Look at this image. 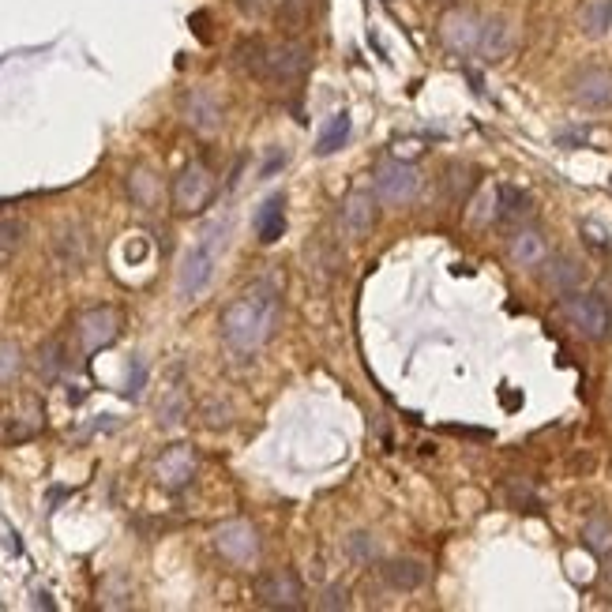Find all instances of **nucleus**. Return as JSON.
<instances>
[{
    "mask_svg": "<svg viewBox=\"0 0 612 612\" xmlns=\"http://www.w3.org/2000/svg\"><path fill=\"white\" fill-rule=\"evenodd\" d=\"M507 252H511L515 267L530 271V267H541V263L549 260V241H545V233L537 230V226H522V230H515Z\"/></svg>",
    "mask_w": 612,
    "mask_h": 612,
    "instance_id": "obj_16",
    "label": "nucleus"
},
{
    "mask_svg": "<svg viewBox=\"0 0 612 612\" xmlns=\"http://www.w3.org/2000/svg\"><path fill=\"white\" fill-rule=\"evenodd\" d=\"M380 575L391 590H398V594H414V590H421L425 579H429V567L421 564V560H414V556H398V560H387V564L380 567Z\"/></svg>",
    "mask_w": 612,
    "mask_h": 612,
    "instance_id": "obj_17",
    "label": "nucleus"
},
{
    "mask_svg": "<svg viewBox=\"0 0 612 612\" xmlns=\"http://www.w3.org/2000/svg\"><path fill=\"white\" fill-rule=\"evenodd\" d=\"M350 132H353L350 109H338V113H331V117L323 121V128H320V136H316V147H312V151L320 154V158H331V154H338L346 143H350Z\"/></svg>",
    "mask_w": 612,
    "mask_h": 612,
    "instance_id": "obj_22",
    "label": "nucleus"
},
{
    "mask_svg": "<svg viewBox=\"0 0 612 612\" xmlns=\"http://www.w3.org/2000/svg\"><path fill=\"white\" fill-rule=\"evenodd\" d=\"M237 12L248 19H260V16H271V0H233Z\"/></svg>",
    "mask_w": 612,
    "mask_h": 612,
    "instance_id": "obj_34",
    "label": "nucleus"
},
{
    "mask_svg": "<svg viewBox=\"0 0 612 612\" xmlns=\"http://www.w3.org/2000/svg\"><path fill=\"white\" fill-rule=\"evenodd\" d=\"M541 282H545L552 293L567 297V293H575L582 286V267L571 260V256H552V260L541 263Z\"/></svg>",
    "mask_w": 612,
    "mask_h": 612,
    "instance_id": "obj_19",
    "label": "nucleus"
},
{
    "mask_svg": "<svg viewBox=\"0 0 612 612\" xmlns=\"http://www.w3.org/2000/svg\"><path fill=\"white\" fill-rule=\"evenodd\" d=\"M76 338L83 353H98L106 350V346H113L121 338V316H117V308H106V305L87 308L76 320Z\"/></svg>",
    "mask_w": 612,
    "mask_h": 612,
    "instance_id": "obj_8",
    "label": "nucleus"
},
{
    "mask_svg": "<svg viewBox=\"0 0 612 612\" xmlns=\"http://www.w3.org/2000/svg\"><path fill=\"white\" fill-rule=\"evenodd\" d=\"M154 188H158V184H154V177L147 169H136V173H132V199H136L139 207H151Z\"/></svg>",
    "mask_w": 612,
    "mask_h": 612,
    "instance_id": "obj_30",
    "label": "nucleus"
},
{
    "mask_svg": "<svg viewBox=\"0 0 612 612\" xmlns=\"http://www.w3.org/2000/svg\"><path fill=\"white\" fill-rule=\"evenodd\" d=\"M582 545L594 552V556H612V522L594 515V519L582 526Z\"/></svg>",
    "mask_w": 612,
    "mask_h": 612,
    "instance_id": "obj_24",
    "label": "nucleus"
},
{
    "mask_svg": "<svg viewBox=\"0 0 612 612\" xmlns=\"http://www.w3.org/2000/svg\"><path fill=\"white\" fill-rule=\"evenodd\" d=\"M515 49V27L507 16H492L481 23V42H477V57L485 64H500Z\"/></svg>",
    "mask_w": 612,
    "mask_h": 612,
    "instance_id": "obj_15",
    "label": "nucleus"
},
{
    "mask_svg": "<svg viewBox=\"0 0 612 612\" xmlns=\"http://www.w3.org/2000/svg\"><path fill=\"white\" fill-rule=\"evenodd\" d=\"M338 222H342V233L350 241H365L372 226H376V196L372 192H350V196L342 199Z\"/></svg>",
    "mask_w": 612,
    "mask_h": 612,
    "instance_id": "obj_13",
    "label": "nucleus"
},
{
    "mask_svg": "<svg viewBox=\"0 0 612 612\" xmlns=\"http://www.w3.org/2000/svg\"><path fill=\"white\" fill-rule=\"evenodd\" d=\"M282 233H286V196L275 192V196L263 199L260 211H256V237H260V245H275Z\"/></svg>",
    "mask_w": 612,
    "mask_h": 612,
    "instance_id": "obj_21",
    "label": "nucleus"
},
{
    "mask_svg": "<svg viewBox=\"0 0 612 612\" xmlns=\"http://www.w3.org/2000/svg\"><path fill=\"white\" fill-rule=\"evenodd\" d=\"M346 556L357 560V564H372V560L380 556V545H376V537L372 534H350V541H346Z\"/></svg>",
    "mask_w": 612,
    "mask_h": 612,
    "instance_id": "obj_28",
    "label": "nucleus"
},
{
    "mask_svg": "<svg viewBox=\"0 0 612 612\" xmlns=\"http://www.w3.org/2000/svg\"><path fill=\"white\" fill-rule=\"evenodd\" d=\"M215 199V177L203 162H192L173 181V211L177 215H199Z\"/></svg>",
    "mask_w": 612,
    "mask_h": 612,
    "instance_id": "obj_5",
    "label": "nucleus"
},
{
    "mask_svg": "<svg viewBox=\"0 0 612 612\" xmlns=\"http://www.w3.org/2000/svg\"><path fill=\"white\" fill-rule=\"evenodd\" d=\"M188 414V402H184V391L181 387H173L166 398H162V406H158V425L162 429H177Z\"/></svg>",
    "mask_w": 612,
    "mask_h": 612,
    "instance_id": "obj_26",
    "label": "nucleus"
},
{
    "mask_svg": "<svg viewBox=\"0 0 612 612\" xmlns=\"http://www.w3.org/2000/svg\"><path fill=\"white\" fill-rule=\"evenodd\" d=\"M579 31L586 38H605L612 31V0H586L579 8Z\"/></svg>",
    "mask_w": 612,
    "mask_h": 612,
    "instance_id": "obj_23",
    "label": "nucleus"
},
{
    "mask_svg": "<svg viewBox=\"0 0 612 612\" xmlns=\"http://www.w3.org/2000/svg\"><path fill=\"white\" fill-rule=\"evenodd\" d=\"M507 500H511V504H519V511H541L537 496H530V492H522V489H511V492H507Z\"/></svg>",
    "mask_w": 612,
    "mask_h": 612,
    "instance_id": "obj_35",
    "label": "nucleus"
},
{
    "mask_svg": "<svg viewBox=\"0 0 612 612\" xmlns=\"http://www.w3.org/2000/svg\"><path fill=\"white\" fill-rule=\"evenodd\" d=\"M256 601L263 609H305V586L293 571H267L256 579Z\"/></svg>",
    "mask_w": 612,
    "mask_h": 612,
    "instance_id": "obj_9",
    "label": "nucleus"
},
{
    "mask_svg": "<svg viewBox=\"0 0 612 612\" xmlns=\"http://www.w3.org/2000/svg\"><path fill=\"white\" fill-rule=\"evenodd\" d=\"M320 609H350V594H346V586H327L320 594Z\"/></svg>",
    "mask_w": 612,
    "mask_h": 612,
    "instance_id": "obj_31",
    "label": "nucleus"
},
{
    "mask_svg": "<svg viewBox=\"0 0 612 612\" xmlns=\"http://www.w3.org/2000/svg\"><path fill=\"white\" fill-rule=\"evenodd\" d=\"M226 233H230V222H226V218H215V222L203 226L196 245L184 252L181 271H177V293H181V301H192V297H199V293L211 286L218 256H222V248H226Z\"/></svg>",
    "mask_w": 612,
    "mask_h": 612,
    "instance_id": "obj_2",
    "label": "nucleus"
},
{
    "mask_svg": "<svg viewBox=\"0 0 612 612\" xmlns=\"http://www.w3.org/2000/svg\"><path fill=\"white\" fill-rule=\"evenodd\" d=\"M564 316L567 323L579 331L582 338L590 342H601V338L612 335V308L597 297V293H567L564 297Z\"/></svg>",
    "mask_w": 612,
    "mask_h": 612,
    "instance_id": "obj_3",
    "label": "nucleus"
},
{
    "mask_svg": "<svg viewBox=\"0 0 612 612\" xmlns=\"http://www.w3.org/2000/svg\"><path fill=\"white\" fill-rule=\"evenodd\" d=\"M312 68V49L305 42H275L263 53V72L260 79H275V83H293Z\"/></svg>",
    "mask_w": 612,
    "mask_h": 612,
    "instance_id": "obj_6",
    "label": "nucleus"
},
{
    "mask_svg": "<svg viewBox=\"0 0 612 612\" xmlns=\"http://www.w3.org/2000/svg\"><path fill=\"white\" fill-rule=\"evenodd\" d=\"M184 121H188V128L211 136L222 128V102L207 87H196V91L184 94Z\"/></svg>",
    "mask_w": 612,
    "mask_h": 612,
    "instance_id": "obj_14",
    "label": "nucleus"
},
{
    "mask_svg": "<svg viewBox=\"0 0 612 612\" xmlns=\"http://www.w3.org/2000/svg\"><path fill=\"white\" fill-rule=\"evenodd\" d=\"M53 256H57V263H61L64 271H76V267H83L87 263V230L83 226H64L57 237H53Z\"/></svg>",
    "mask_w": 612,
    "mask_h": 612,
    "instance_id": "obj_20",
    "label": "nucleus"
},
{
    "mask_svg": "<svg viewBox=\"0 0 612 612\" xmlns=\"http://www.w3.org/2000/svg\"><path fill=\"white\" fill-rule=\"evenodd\" d=\"M64 365H68V357H64L61 338H53V342H46L38 350V372H42V380H57L64 372Z\"/></svg>",
    "mask_w": 612,
    "mask_h": 612,
    "instance_id": "obj_25",
    "label": "nucleus"
},
{
    "mask_svg": "<svg viewBox=\"0 0 612 612\" xmlns=\"http://www.w3.org/2000/svg\"><path fill=\"white\" fill-rule=\"evenodd\" d=\"M571 102L590 113L612 109V68H582L571 79Z\"/></svg>",
    "mask_w": 612,
    "mask_h": 612,
    "instance_id": "obj_11",
    "label": "nucleus"
},
{
    "mask_svg": "<svg viewBox=\"0 0 612 612\" xmlns=\"http://www.w3.org/2000/svg\"><path fill=\"white\" fill-rule=\"evenodd\" d=\"M372 184H376V196L383 203L398 207V203H410L421 192V173H417V166L402 162V158H383L376 173H372Z\"/></svg>",
    "mask_w": 612,
    "mask_h": 612,
    "instance_id": "obj_4",
    "label": "nucleus"
},
{
    "mask_svg": "<svg viewBox=\"0 0 612 612\" xmlns=\"http://www.w3.org/2000/svg\"><path fill=\"white\" fill-rule=\"evenodd\" d=\"M215 549L230 560V564H248L256 552H260V534L248 526V522H226L215 530Z\"/></svg>",
    "mask_w": 612,
    "mask_h": 612,
    "instance_id": "obj_12",
    "label": "nucleus"
},
{
    "mask_svg": "<svg viewBox=\"0 0 612 612\" xmlns=\"http://www.w3.org/2000/svg\"><path fill=\"white\" fill-rule=\"evenodd\" d=\"M282 166H286V151H282V147H267V158H263V166H260V181L282 173Z\"/></svg>",
    "mask_w": 612,
    "mask_h": 612,
    "instance_id": "obj_32",
    "label": "nucleus"
},
{
    "mask_svg": "<svg viewBox=\"0 0 612 612\" xmlns=\"http://www.w3.org/2000/svg\"><path fill=\"white\" fill-rule=\"evenodd\" d=\"M278 323V290L271 282H252L241 297H233L230 305L222 308V338L226 346L237 353L260 350L267 338L275 335Z\"/></svg>",
    "mask_w": 612,
    "mask_h": 612,
    "instance_id": "obj_1",
    "label": "nucleus"
},
{
    "mask_svg": "<svg viewBox=\"0 0 612 612\" xmlns=\"http://www.w3.org/2000/svg\"><path fill=\"white\" fill-rule=\"evenodd\" d=\"M582 237H586V245L597 248V252H609V233L601 230L597 222H582Z\"/></svg>",
    "mask_w": 612,
    "mask_h": 612,
    "instance_id": "obj_33",
    "label": "nucleus"
},
{
    "mask_svg": "<svg viewBox=\"0 0 612 612\" xmlns=\"http://www.w3.org/2000/svg\"><path fill=\"white\" fill-rule=\"evenodd\" d=\"M534 215V196L519 188V184H500L496 188V222H507V226H515V222H526V218Z\"/></svg>",
    "mask_w": 612,
    "mask_h": 612,
    "instance_id": "obj_18",
    "label": "nucleus"
},
{
    "mask_svg": "<svg viewBox=\"0 0 612 612\" xmlns=\"http://www.w3.org/2000/svg\"><path fill=\"white\" fill-rule=\"evenodd\" d=\"M440 46L455 57H474L477 53V42H481V19L470 12V8H451L440 16Z\"/></svg>",
    "mask_w": 612,
    "mask_h": 612,
    "instance_id": "obj_7",
    "label": "nucleus"
},
{
    "mask_svg": "<svg viewBox=\"0 0 612 612\" xmlns=\"http://www.w3.org/2000/svg\"><path fill=\"white\" fill-rule=\"evenodd\" d=\"M605 560H609V556H605ZM605 579L612 582V560H609V567H605Z\"/></svg>",
    "mask_w": 612,
    "mask_h": 612,
    "instance_id": "obj_37",
    "label": "nucleus"
},
{
    "mask_svg": "<svg viewBox=\"0 0 612 612\" xmlns=\"http://www.w3.org/2000/svg\"><path fill=\"white\" fill-rule=\"evenodd\" d=\"M196 451L188 444H173L166 447L158 462H154V477H158V485L169 492H181L192 485V477H196Z\"/></svg>",
    "mask_w": 612,
    "mask_h": 612,
    "instance_id": "obj_10",
    "label": "nucleus"
},
{
    "mask_svg": "<svg viewBox=\"0 0 612 612\" xmlns=\"http://www.w3.org/2000/svg\"><path fill=\"white\" fill-rule=\"evenodd\" d=\"M23 368V353L16 342H0V383H12Z\"/></svg>",
    "mask_w": 612,
    "mask_h": 612,
    "instance_id": "obj_29",
    "label": "nucleus"
},
{
    "mask_svg": "<svg viewBox=\"0 0 612 612\" xmlns=\"http://www.w3.org/2000/svg\"><path fill=\"white\" fill-rule=\"evenodd\" d=\"M23 233H27V226L19 218H0V260H8L12 252H19Z\"/></svg>",
    "mask_w": 612,
    "mask_h": 612,
    "instance_id": "obj_27",
    "label": "nucleus"
},
{
    "mask_svg": "<svg viewBox=\"0 0 612 612\" xmlns=\"http://www.w3.org/2000/svg\"><path fill=\"white\" fill-rule=\"evenodd\" d=\"M143 380H147V368H143V361H136L132 365V380H128V398H136L143 391Z\"/></svg>",
    "mask_w": 612,
    "mask_h": 612,
    "instance_id": "obj_36",
    "label": "nucleus"
}]
</instances>
